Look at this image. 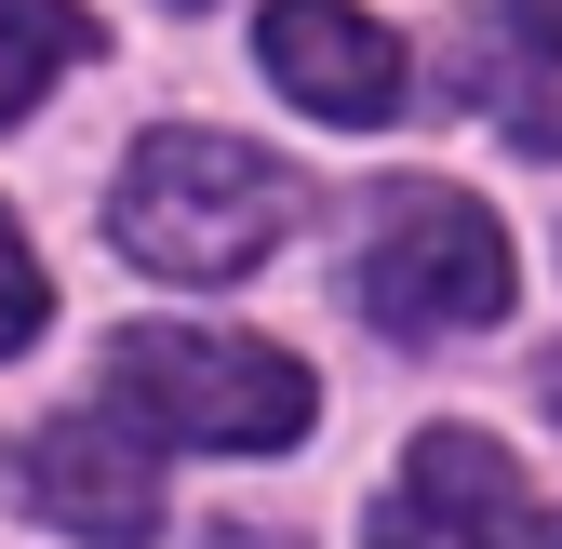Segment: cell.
I'll return each mask as SVG.
<instances>
[{
	"instance_id": "1",
	"label": "cell",
	"mask_w": 562,
	"mask_h": 549,
	"mask_svg": "<svg viewBox=\"0 0 562 549\" xmlns=\"http://www.w3.org/2000/svg\"><path fill=\"white\" fill-rule=\"evenodd\" d=\"M295 201H308V188L281 175L268 148L201 134V121H161L148 148L121 161V188H108V242L148 268V282H241V268L281 255Z\"/></svg>"
},
{
	"instance_id": "2",
	"label": "cell",
	"mask_w": 562,
	"mask_h": 549,
	"mask_svg": "<svg viewBox=\"0 0 562 549\" xmlns=\"http://www.w3.org/2000/svg\"><path fill=\"white\" fill-rule=\"evenodd\" d=\"M108 402L188 456H281V442H308L322 376L268 335H228V322H134L108 349Z\"/></svg>"
},
{
	"instance_id": "3",
	"label": "cell",
	"mask_w": 562,
	"mask_h": 549,
	"mask_svg": "<svg viewBox=\"0 0 562 549\" xmlns=\"http://www.w3.org/2000/svg\"><path fill=\"white\" fill-rule=\"evenodd\" d=\"M509 228L482 215L469 188H375V215H362V322L402 335V349H442V335H482L509 309Z\"/></svg>"
},
{
	"instance_id": "4",
	"label": "cell",
	"mask_w": 562,
	"mask_h": 549,
	"mask_svg": "<svg viewBox=\"0 0 562 549\" xmlns=\"http://www.w3.org/2000/svg\"><path fill=\"white\" fill-rule=\"evenodd\" d=\"M362 536L375 549H562V509H536V483L482 429H429Z\"/></svg>"
},
{
	"instance_id": "5",
	"label": "cell",
	"mask_w": 562,
	"mask_h": 549,
	"mask_svg": "<svg viewBox=\"0 0 562 549\" xmlns=\"http://www.w3.org/2000/svg\"><path fill=\"white\" fill-rule=\"evenodd\" d=\"M255 67H268V81L295 94L308 121H335V134H362V121H389V108L415 94L402 41L362 14V0H268V27H255Z\"/></svg>"
},
{
	"instance_id": "6",
	"label": "cell",
	"mask_w": 562,
	"mask_h": 549,
	"mask_svg": "<svg viewBox=\"0 0 562 549\" xmlns=\"http://www.w3.org/2000/svg\"><path fill=\"white\" fill-rule=\"evenodd\" d=\"M27 509L67 523V536H94V549H148L161 536V469H148V429L121 416H54L27 442Z\"/></svg>"
},
{
	"instance_id": "7",
	"label": "cell",
	"mask_w": 562,
	"mask_h": 549,
	"mask_svg": "<svg viewBox=\"0 0 562 549\" xmlns=\"http://www.w3.org/2000/svg\"><path fill=\"white\" fill-rule=\"evenodd\" d=\"M81 54H94V14H81V0H0V134H14Z\"/></svg>"
},
{
	"instance_id": "8",
	"label": "cell",
	"mask_w": 562,
	"mask_h": 549,
	"mask_svg": "<svg viewBox=\"0 0 562 549\" xmlns=\"http://www.w3.org/2000/svg\"><path fill=\"white\" fill-rule=\"evenodd\" d=\"M496 27H509V134L536 161H562V0H496Z\"/></svg>"
},
{
	"instance_id": "9",
	"label": "cell",
	"mask_w": 562,
	"mask_h": 549,
	"mask_svg": "<svg viewBox=\"0 0 562 549\" xmlns=\"http://www.w3.org/2000/svg\"><path fill=\"white\" fill-rule=\"evenodd\" d=\"M41 322H54V282H41V255H27V228L0 215V362H14V349H27Z\"/></svg>"
},
{
	"instance_id": "10",
	"label": "cell",
	"mask_w": 562,
	"mask_h": 549,
	"mask_svg": "<svg viewBox=\"0 0 562 549\" xmlns=\"http://www.w3.org/2000/svg\"><path fill=\"white\" fill-rule=\"evenodd\" d=\"M549 416H562V349H549Z\"/></svg>"
},
{
	"instance_id": "11",
	"label": "cell",
	"mask_w": 562,
	"mask_h": 549,
	"mask_svg": "<svg viewBox=\"0 0 562 549\" xmlns=\"http://www.w3.org/2000/svg\"><path fill=\"white\" fill-rule=\"evenodd\" d=\"M175 14H201V0H175Z\"/></svg>"
}]
</instances>
